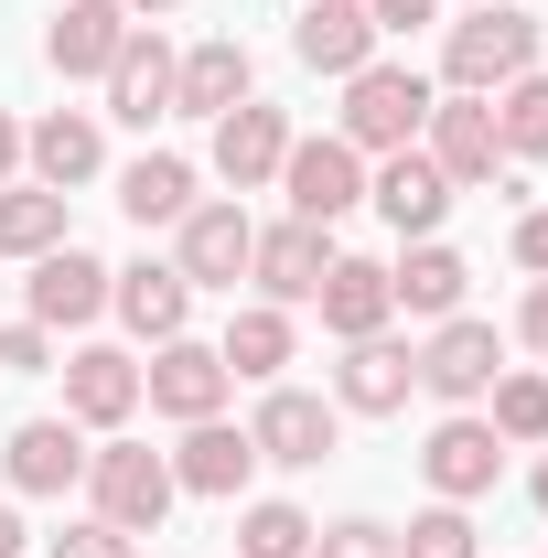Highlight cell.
<instances>
[{
	"label": "cell",
	"mask_w": 548,
	"mask_h": 558,
	"mask_svg": "<svg viewBox=\"0 0 548 558\" xmlns=\"http://www.w3.org/2000/svg\"><path fill=\"white\" fill-rule=\"evenodd\" d=\"M463 279L474 269H463L441 236H409V258L388 269V290H398V312H419V323H452V312H463Z\"/></svg>",
	"instance_id": "obj_27"
},
{
	"label": "cell",
	"mask_w": 548,
	"mask_h": 558,
	"mask_svg": "<svg viewBox=\"0 0 548 558\" xmlns=\"http://www.w3.org/2000/svg\"><path fill=\"white\" fill-rule=\"evenodd\" d=\"M312 558H398V526H377V515H344V526H312Z\"/></svg>",
	"instance_id": "obj_34"
},
{
	"label": "cell",
	"mask_w": 548,
	"mask_h": 558,
	"mask_svg": "<svg viewBox=\"0 0 548 558\" xmlns=\"http://www.w3.org/2000/svg\"><path fill=\"white\" fill-rule=\"evenodd\" d=\"M419 473H430L441 505H474V494H495V473H505V440H495L484 418H441V429L419 440Z\"/></svg>",
	"instance_id": "obj_11"
},
{
	"label": "cell",
	"mask_w": 548,
	"mask_h": 558,
	"mask_svg": "<svg viewBox=\"0 0 548 558\" xmlns=\"http://www.w3.org/2000/svg\"><path fill=\"white\" fill-rule=\"evenodd\" d=\"M130 33H140V22L119 11V0H55V33H44V65H55V75H108Z\"/></svg>",
	"instance_id": "obj_13"
},
{
	"label": "cell",
	"mask_w": 548,
	"mask_h": 558,
	"mask_svg": "<svg viewBox=\"0 0 548 558\" xmlns=\"http://www.w3.org/2000/svg\"><path fill=\"white\" fill-rule=\"evenodd\" d=\"M65 247V194L55 183H0V258H44Z\"/></svg>",
	"instance_id": "obj_28"
},
{
	"label": "cell",
	"mask_w": 548,
	"mask_h": 558,
	"mask_svg": "<svg viewBox=\"0 0 548 558\" xmlns=\"http://www.w3.org/2000/svg\"><path fill=\"white\" fill-rule=\"evenodd\" d=\"M323 269H334V226H259V247H248V279H259V301H312L323 290Z\"/></svg>",
	"instance_id": "obj_9"
},
{
	"label": "cell",
	"mask_w": 548,
	"mask_h": 558,
	"mask_svg": "<svg viewBox=\"0 0 548 558\" xmlns=\"http://www.w3.org/2000/svg\"><path fill=\"white\" fill-rule=\"evenodd\" d=\"M430 130V75L419 65H355L344 75V130L355 150H409V140Z\"/></svg>",
	"instance_id": "obj_2"
},
{
	"label": "cell",
	"mask_w": 548,
	"mask_h": 558,
	"mask_svg": "<svg viewBox=\"0 0 548 558\" xmlns=\"http://www.w3.org/2000/svg\"><path fill=\"white\" fill-rule=\"evenodd\" d=\"M0 558H22V515L11 505H0Z\"/></svg>",
	"instance_id": "obj_41"
},
{
	"label": "cell",
	"mask_w": 548,
	"mask_h": 558,
	"mask_svg": "<svg viewBox=\"0 0 548 558\" xmlns=\"http://www.w3.org/2000/svg\"><path fill=\"white\" fill-rule=\"evenodd\" d=\"M55 365V333L44 323H0V376H44Z\"/></svg>",
	"instance_id": "obj_35"
},
{
	"label": "cell",
	"mask_w": 548,
	"mask_h": 558,
	"mask_svg": "<svg viewBox=\"0 0 548 558\" xmlns=\"http://www.w3.org/2000/svg\"><path fill=\"white\" fill-rule=\"evenodd\" d=\"M495 376H505V344H495V323H474V312H452V323L419 344V387L452 398V409H474Z\"/></svg>",
	"instance_id": "obj_8"
},
{
	"label": "cell",
	"mask_w": 548,
	"mask_h": 558,
	"mask_svg": "<svg viewBox=\"0 0 548 558\" xmlns=\"http://www.w3.org/2000/svg\"><path fill=\"white\" fill-rule=\"evenodd\" d=\"M22 301H33V323H44V333H75V323H97V312H108V258H86V247H44V258H33V290H22Z\"/></svg>",
	"instance_id": "obj_10"
},
{
	"label": "cell",
	"mask_w": 548,
	"mask_h": 558,
	"mask_svg": "<svg viewBox=\"0 0 548 558\" xmlns=\"http://www.w3.org/2000/svg\"><path fill=\"white\" fill-rule=\"evenodd\" d=\"M527 65H538V22H527L516 0H474V11L441 33V75H452L463 97H495V86H516Z\"/></svg>",
	"instance_id": "obj_1"
},
{
	"label": "cell",
	"mask_w": 548,
	"mask_h": 558,
	"mask_svg": "<svg viewBox=\"0 0 548 558\" xmlns=\"http://www.w3.org/2000/svg\"><path fill=\"white\" fill-rule=\"evenodd\" d=\"M215 354H226V376H279V365H290V312H279V301H248Z\"/></svg>",
	"instance_id": "obj_29"
},
{
	"label": "cell",
	"mask_w": 548,
	"mask_h": 558,
	"mask_svg": "<svg viewBox=\"0 0 548 558\" xmlns=\"http://www.w3.org/2000/svg\"><path fill=\"white\" fill-rule=\"evenodd\" d=\"M484 398H495V418H484V429H495L505 451H538V440H548V376H495Z\"/></svg>",
	"instance_id": "obj_30"
},
{
	"label": "cell",
	"mask_w": 548,
	"mask_h": 558,
	"mask_svg": "<svg viewBox=\"0 0 548 558\" xmlns=\"http://www.w3.org/2000/svg\"><path fill=\"white\" fill-rule=\"evenodd\" d=\"M75 484H86L75 418H22L11 429V494H75Z\"/></svg>",
	"instance_id": "obj_24"
},
{
	"label": "cell",
	"mask_w": 548,
	"mask_h": 558,
	"mask_svg": "<svg viewBox=\"0 0 548 558\" xmlns=\"http://www.w3.org/2000/svg\"><path fill=\"white\" fill-rule=\"evenodd\" d=\"M248 247H259L248 205H194V215H183V258H172V269L194 279V290H237V279H248Z\"/></svg>",
	"instance_id": "obj_16"
},
{
	"label": "cell",
	"mask_w": 548,
	"mask_h": 558,
	"mask_svg": "<svg viewBox=\"0 0 548 558\" xmlns=\"http://www.w3.org/2000/svg\"><path fill=\"white\" fill-rule=\"evenodd\" d=\"M279 194H290V215H301V226H334V215L366 205V150H355V140H290Z\"/></svg>",
	"instance_id": "obj_5"
},
{
	"label": "cell",
	"mask_w": 548,
	"mask_h": 558,
	"mask_svg": "<svg viewBox=\"0 0 548 558\" xmlns=\"http://www.w3.org/2000/svg\"><path fill=\"white\" fill-rule=\"evenodd\" d=\"M495 130H505V161H538L548 150V75L527 65L516 86H495Z\"/></svg>",
	"instance_id": "obj_31"
},
{
	"label": "cell",
	"mask_w": 548,
	"mask_h": 558,
	"mask_svg": "<svg viewBox=\"0 0 548 558\" xmlns=\"http://www.w3.org/2000/svg\"><path fill=\"white\" fill-rule=\"evenodd\" d=\"M409 387H419V344H388V333L344 344V365H334V398H344L355 418H388V409H409Z\"/></svg>",
	"instance_id": "obj_15"
},
{
	"label": "cell",
	"mask_w": 548,
	"mask_h": 558,
	"mask_svg": "<svg viewBox=\"0 0 548 558\" xmlns=\"http://www.w3.org/2000/svg\"><path fill=\"white\" fill-rule=\"evenodd\" d=\"M312 312H323V333L334 344H366V333H388V312H398V290H388V258H334L323 290H312Z\"/></svg>",
	"instance_id": "obj_14"
},
{
	"label": "cell",
	"mask_w": 548,
	"mask_h": 558,
	"mask_svg": "<svg viewBox=\"0 0 548 558\" xmlns=\"http://www.w3.org/2000/svg\"><path fill=\"white\" fill-rule=\"evenodd\" d=\"M119 215L130 226H183L194 215V161L183 150H140L130 172H119Z\"/></svg>",
	"instance_id": "obj_25"
},
{
	"label": "cell",
	"mask_w": 548,
	"mask_h": 558,
	"mask_svg": "<svg viewBox=\"0 0 548 558\" xmlns=\"http://www.w3.org/2000/svg\"><path fill=\"white\" fill-rule=\"evenodd\" d=\"M279 161H290V119H279V108H259V97H237V108L215 119V172H226V194L279 183Z\"/></svg>",
	"instance_id": "obj_12"
},
{
	"label": "cell",
	"mask_w": 548,
	"mask_h": 558,
	"mask_svg": "<svg viewBox=\"0 0 548 558\" xmlns=\"http://www.w3.org/2000/svg\"><path fill=\"white\" fill-rule=\"evenodd\" d=\"M430 11H441V0H366V22H377V33H419Z\"/></svg>",
	"instance_id": "obj_37"
},
{
	"label": "cell",
	"mask_w": 548,
	"mask_h": 558,
	"mask_svg": "<svg viewBox=\"0 0 548 558\" xmlns=\"http://www.w3.org/2000/svg\"><path fill=\"white\" fill-rule=\"evenodd\" d=\"M108 312L130 323L140 344H172V333L194 323V279H183V269H151V258H140V269H108Z\"/></svg>",
	"instance_id": "obj_18"
},
{
	"label": "cell",
	"mask_w": 548,
	"mask_h": 558,
	"mask_svg": "<svg viewBox=\"0 0 548 558\" xmlns=\"http://www.w3.org/2000/svg\"><path fill=\"white\" fill-rule=\"evenodd\" d=\"M11 161H22V130H11V119H0V183H11Z\"/></svg>",
	"instance_id": "obj_40"
},
{
	"label": "cell",
	"mask_w": 548,
	"mask_h": 558,
	"mask_svg": "<svg viewBox=\"0 0 548 558\" xmlns=\"http://www.w3.org/2000/svg\"><path fill=\"white\" fill-rule=\"evenodd\" d=\"M430 172H441V183H452V194H474V183H495V172H505V130H495V97H463V86H452V97H430Z\"/></svg>",
	"instance_id": "obj_4"
},
{
	"label": "cell",
	"mask_w": 548,
	"mask_h": 558,
	"mask_svg": "<svg viewBox=\"0 0 548 558\" xmlns=\"http://www.w3.org/2000/svg\"><path fill=\"white\" fill-rule=\"evenodd\" d=\"M237 558H312V515L301 505H248L237 515Z\"/></svg>",
	"instance_id": "obj_32"
},
{
	"label": "cell",
	"mask_w": 548,
	"mask_h": 558,
	"mask_svg": "<svg viewBox=\"0 0 548 558\" xmlns=\"http://www.w3.org/2000/svg\"><path fill=\"white\" fill-rule=\"evenodd\" d=\"M226 387H237V376H226V354H215V344H183V333H172V344H151V365H140V398H151L162 418H183V429L226 409Z\"/></svg>",
	"instance_id": "obj_7"
},
{
	"label": "cell",
	"mask_w": 548,
	"mask_h": 558,
	"mask_svg": "<svg viewBox=\"0 0 548 558\" xmlns=\"http://www.w3.org/2000/svg\"><path fill=\"white\" fill-rule=\"evenodd\" d=\"M290 54L312 75H355L377 65V22H366V0H301V22H290Z\"/></svg>",
	"instance_id": "obj_17"
},
{
	"label": "cell",
	"mask_w": 548,
	"mask_h": 558,
	"mask_svg": "<svg viewBox=\"0 0 548 558\" xmlns=\"http://www.w3.org/2000/svg\"><path fill=\"white\" fill-rule=\"evenodd\" d=\"M334 398H312V387H270V409L248 418V440H259V462H279V473H323L334 462Z\"/></svg>",
	"instance_id": "obj_6"
},
{
	"label": "cell",
	"mask_w": 548,
	"mask_h": 558,
	"mask_svg": "<svg viewBox=\"0 0 548 558\" xmlns=\"http://www.w3.org/2000/svg\"><path fill=\"white\" fill-rule=\"evenodd\" d=\"M527 494H538V515H548V451H538V484H527Z\"/></svg>",
	"instance_id": "obj_42"
},
{
	"label": "cell",
	"mask_w": 548,
	"mask_h": 558,
	"mask_svg": "<svg viewBox=\"0 0 548 558\" xmlns=\"http://www.w3.org/2000/svg\"><path fill=\"white\" fill-rule=\"evenodd\" d=\"M119 11H130V22H140V11H172V0H119Z\"/></svg>",
	"instance_id": "obj_43"
},
{
	"label": "cell",
	"mask_w": 548,
	"mask_h": 558,
	"mask_svg": "<svg viewBox=\"0 0 548 558\" xmlns=\"http://www.w3.org/2000/svg\"><path fill=\"white\" fill-rule=\"evenodd\" d=\"M516 333H527V344L548 354V279H538V290H527V312H516Z\"/></svg>",
	"instance_id": "obj_39"
},
{
	"label": "cell",
	"mask_w": 548,
	"mask_h": 558,
	"mask_svg": "<svg viewBox=\"0 0 548 558\" xmlns=\"http://www.w3.org/2000/svg\"><path fill=\"white\" fill-rule=\"evenodd\" d=\"M97 150H108V140H97V119H86V108H55V119H33V130H22V161H33V183H55V194L97 172Z\"/></svg>",
	"instance_id": "obj_26"
},
{
	"label": "cell",
	"mask_w": 548,
	"mask_h": 558,
	"mask_svg": "<svg viewBox=\"0 0 548 558\" xmlns=\"http://www.w3.org/2000/svg\"><path fill=\"white\" fill-rule=\"evenodd\" d=\"M140 537H119V526H108V515H86V526H65V537H55V558H130Z\"/></svg>",
	"instance_id": "obj_36"
},
{
	"label": "cell",
	"mask_w": 548,
	"mask_h": 558,
	"mask_svg": "<svg viewBox=\"0 0 548 558\" xmlns=\"http://www.w3.org/2000/svg\"><path fill=\"white\" fill-rule=\"evenodd\" d=\"M130 409H140V365H130L119 344L65 354V418H86V429H119Z\"/></svg>",
	"instance_id": "obj_23"
},
{
	"label": "cell",
	"mask_w": 548,
	"mask_h": 558,
	"mask_svg": "<svg viewBox=\"0 0 548 558\" xmlns=\"http://www.w3.org/2000/svg\"><path fill=\"white\" fill-rule=\"evenodd\" d=\"M366 205L388 215L398 236H441V215H452V183L430 172V150H388V172L366 183Z\"/></svg>",
	"instance_id": "obj_22"
},
{
	"label": "cell",
	"mask_w": 548,
	"mask_h": 558,
	"mask_svg": "<svg viewBox=\"0 0 548 558\" xmlns=\"http://www.w3.org/2000/svg\"><path fill=\"white\" fill-rule=\"evenodd\" d=\"M398 558H484V548H474V515H463V505H430V515H409Z\"/></svg>",
	"instance_id": "obj_33"
},
{
	"label": "cell",
	"mask_w": 548,
	"mask_h": 558,
	"mask_svg": "<svg viewBox=\"0 0 548 558\" xmlns=\"http://www.w3.org/2000/svg\"><path fill=\"white\" fill-rule=\"evenodd\" d=\"M97 86H108V119H130V130L172 119V44H162V33H130L119 65L97 75Z\"/></svg>",
	"instance_id": "obj_21"
},
{
	"label": "cell",
	"mask_w": 548,
	"mask_h": 558,
	"mask_svg": "<svg viewBox=\"0 0 548 558\" xmlns=\"http://www.w3.org/2000/svg\"><path fill=\"white\" fill-rule=\"evenodd\" d=\"M248 44H237V33H215V44H194V54H183V65H172V119H226V108H237V97H248Z\"/></svg>",
	"instance_id": "obj_20"
},
{
	"label": "cell",
	"mask_w": 548,
	"mask_h": 558,
	"mask_svg": "<svg viewBox=\"0 0 548 558\" xmlns=\"http://www.w3.org/2000/svg\"><path fill=\"white\" fill-rule=\"evenodd\" d=\"M248 473H259V440H248V429H226V418H194V429H183V451H172V484H183V494H215V505H226V494H248Z\"/></svg>",
	"instance_id": "obj_19"
},
{
	"label": "cell",
	"mask_w": 548,
	"mask_h": 558,
	"mask_svg": "<svg viewBox=\"0 0 548 558\" xmlns=\"http://www.w3.org/2000/svg\"><path fill=\"white\" fill-rule=\"evenodd\" d=\"M86 494H97V515L119 526V537H162V515H172V462L162 451H140V440H119V451H86Z\"/></svg>",
	"instance_id": "obj_3"
},
{
	"label": "cell",
	"mask_w": 548,
	"mask_h": 558,
	"mask_svg": "<svg viewBox=\"0 0 548 558\" xmlns=\"http://www.w3.org/2000/svg\"><path fill=\"white\" fill-rule=\"evenodd\" d=\"M516 258L548 279V205H527V215H516Z\"/></svg>",
	"instance_id": "obj_38"
}]
</instances>
